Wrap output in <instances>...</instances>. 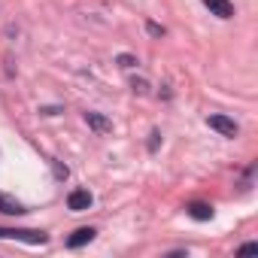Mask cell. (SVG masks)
<instances>
[{
	"label": "cell",
	"instance_id": "obj_10",
	"mask_svg": "<svg viewBox=\"0 0 258 258\" xmlns=\"http://www.w3.org/2000/svg\"><path fill=\"white\" fill-rule=\"evenodd\" d=\"M118 64H121V67H134V64H137V61H134V58H131V55H121V58H118Z\"/></svg>",
	"mask_w": 258,
	"mask_h": 258
},
{
	"label": "cell",
	"instance_id": "obj_3",
	"mask_svg": "<svg viewBox=\"0 0 258 258\" xmlns=\"http://www.w3.org/2000/svg\"><path fill=\"white\" fill-rule=\"evenodd\" d=\"M204 7L213 16H219V19H231L234 16V4H231V0H204Z\"/></svg>",
	"mask_w": 258,
	"mask_h": 258
},
{
	"label": "cell",
	"instance_id": "obj_4",
	"mask_svg": "<svg viewBox=\"0 0 258 258\" xmlns=\"http://www.w3.org/2000/svg\"><path fill=\"white\" fill-rule=\"evenodd\" d=\"M67 207L73 210V213H82V210H88L91 207V195L88 191H70V198H67Z\"/></svg>",
	"mask_w": 258,
	"mask_h": 258
},
{
	"label": "cell",
	"instance_id": "obj_5",
	"mask_svg": "<svg viewBox=\"0 0 258 258\" xmlns=\"http://www.w3.org/2000/svg\"><path fill=\"white\" fill-rule=\"evenodd\" d=\"M94 234H97L94 228H79V231H73V234L67 237V246H70V249H79V246L91 243V240H94Z\"/></svg>",
	"mask_w": 258,
	"mask_h": 258
},
{
	"label": "cell",
	"instance_id": "obj_1",
	"mask_svg": "<svg viewBox=\"0 0 258 258\" xmlns=\"http://www.w3.org/2000/svg\"><path fill=\"white\" fill-rule=\"evenodd\" d=\"M0 240H25V243H46L49 237L43 231H16V228H0Z\"/></svg>",
	"mask_w": 258,
	"mask_h": 258
},
{
	"label": "cell",
	"instance_id": "obj_7",
	"mask_svg": "<svg viewBox=\"0 0 258 258\" xmlns=\"http://www.w3.org/2000/svg\"><path fill=\"white\" fill-rule=\"evenodd\" d=\"M85 121H88V124L94 127L97 134H106V131H112V121H106V118H103L100 112H85Z\"/></svg>",
	"mask_w": 258,
	"mask_h": 258
},
{
	"label": "cell",
	"instance_id": "obj_8",
	"mask_svg": "<svg viewBox=\"0 0 258 258\" xmlns=\"http://www.w3.org/2000/svg\"><path fill=\"white\" fill-rule=\"evenodd\" d=\"M188 216H191V219H198V222H207V219H213V207H210V204L195 201V204H188Z\"/></svg>",
	"mask_w": 258,
	"mask_h": 258
},
{
	"label": "cell",
	"instance_id": "obj_2",
	"mask_svg": "<svg viewBox=\"0 0 258 258\" xmlns=\"http://www.w3.org/2000/svg\"><path fill=\"white\" fill-rule=\"evenodd\" d=\"M207 124L213 127V131H219L222 137H237V124L231 118H225V115H210Z\"/></svg>",
	"mask_w": 258,
	"mask_h": 258
},
{
	"label": "cell",
	"instance_id": "obj_6",
	"mask_svg": "<svg viewBox=\"0 0 258 258\" xmlns=\"http://www.w3.org/2000/svg\"><path fill=\"white\" fill-rule=\"evenodd\" d=\"M0 213H7V216H22V213H28L16 198H10V195H4L0 191Z\"/></svg>",
	"mask_w": 258,
	"mask_h": 258
},
{
	"label": "cell",
	"instance_id": "obj_9",
	"mask_svg": "<svg viewBox=\"0 0 258 258\" xmlns=\"http://www.w3.org/2000/svg\"><path fill=\"white\" fill-rule=\"evenodd\" d=\"M258 252V243H246V246H240V255H255Z\"/></svg>",
	"mask_w": 258,
	"mask_h": 258
}]
</instances>
